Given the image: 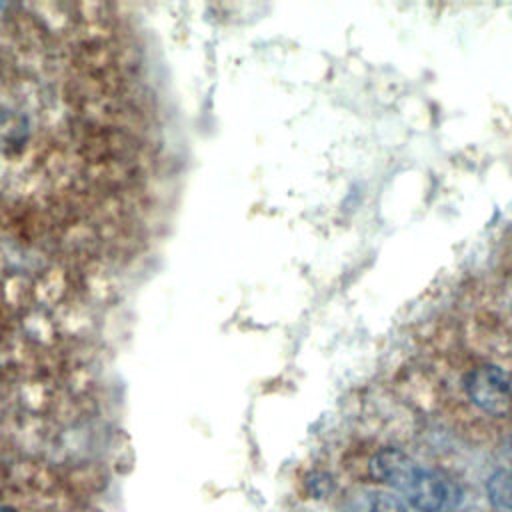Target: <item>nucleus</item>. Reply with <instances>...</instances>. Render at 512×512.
<instances>
[{"mask_svg":"<svg viewBox=\"0 0 512 512\" xmlns=\"http://www.w3.org/2000/svg\"><path fill=\"white\" fill-rule=\"evenodd\" d=\"M370 468L378 482L392 488L398 498L418 512H448L460 498L456 484L446 474L418 464L396 448L380 450Z\"/></svg>","mask_w":512,"mask_h":512,"instance_id":"obj_1","label":"nucleus"},{"mask_svg":"<svg viewBox=\"0 0 512 512\" xmlns=\"http://www.w3.org/2000/svg\"><path fill=\"white\" fill-rule=\"evenodd\" d=\"M466 394L474 406L490 416H508L512 412V378L494 364L474 368L466 376Z\"/></svg>","mask_w":512,"mask_h":512,"instance_id":"obj_2","label":"nucleus"},{"mask_svg":"<svg viewBox=\"0 0 512 512\" xmlns=\"http://www.w3.org/2000/svg\"><path fill=\"white\" fill-rule=\"evenodd\" d=\"M346 512H408L402 498L386 490H364L356 494Z\"/></svg>","mask_w":512,"mask_h":512,"instance_id":"obj_3","label":"nucleus"},{"mask_svg":"<svg viewBox=\"0 0 512 512\" xmlns=\"http://www.w3.org/2000/svg\"><path fill=\"white\" fill-rule=\"evenodd\" d=\"M488 492L496 512H512V474L500 472L492 476Z\"/></svg>","mask_w":512,"mask_h":512,"instance_id":"obj_4","label":"nucleus"},{"mask_svg":"<svg viewBox=\"0 0 512 512\" xmlns=\"http://www.w3.org/2000/svg\"><path fill=\"white\" fill-rule=\"evenodd\" d=\"M0 512H12V510H10V508H6V506H2V504H0Z\"/></svg>","mask_w":512,"mask_h":512,"instance_id":"obj_5","label":"nucleus"}]
</instances>
